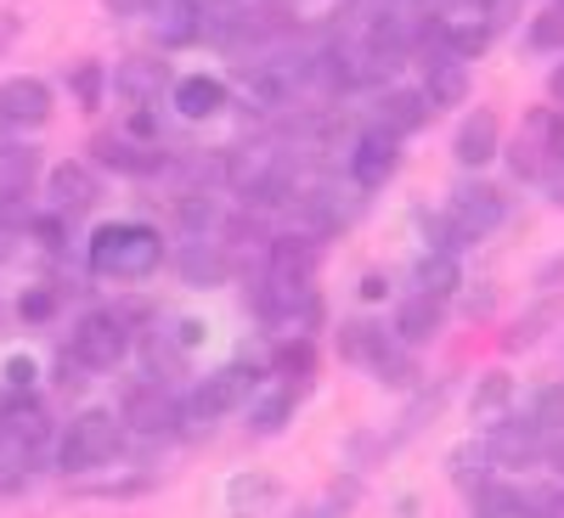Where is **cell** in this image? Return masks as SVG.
<instances>
[{
  "mask_svg": "<svg viewBox=\"0 0 564 518\" xmlns=\"http://www.w3.org/2000/svg\"><path fill=\"white\" fill-rule=\"evenodd\" d=\"M90 271L97 276H113V282H141V276H153L159 260H164V238L153 225H141V220H113L102 225L97 238H90Z\"/></svg>",
  "mask_w": 564,
  "mask_h": 518,
  "instance_id": "1",
  "label": "cell"
},
{
  "mask_svg": "<svg viewBox=\"0 0 564 518\" xmlns=\"http://www.w3.org/2000/svg\"><path fill=\"white\" fill-rule=\"evenodd\" d=\"M254 378L260 372L254 366H220V372H209V378L181 400V429L186 434H198V429H209L215 417H226V411H238V406H249V395H254Z\"/></svg>",
  "mask_w": 564,
  "mask_h": 518,
  "instance_id": "2",
  "label": "cell"
},
{
  "mask_svg": "<svg viewBox=\"0 0 564 518\" xmlns=\"http://www.w3.org/2000/svg\"><path fill=\"white\" fill-rule=\"evenodd\" d=\"M119 440H124V422H119L113 411H102V406H90V411L68 417V429H63V440H57V462L68 467V474H85V467L113 462Z\"/></svg>",
  "mask_w": 564,
  "mask_h": 518,
  "instance_id": "3",
  "label": "cell"
},
{
  "mask_svg": "<svg viewBox=\"0 0 564 518\" xmlns=\"http://www.w3.org/2000/svg\"><path fill=\"white\" fill-rule=\"evenodd\" d=\"M68 355L79 372H113L124 355H130V327L119 310H90L74 321L68 333Z\"/></svg>",
  "mask_w": 564,
  "mask_h": 518,
  "instance_id": "4",
  "label": "cell"
},
{
  "mask_svg": "<svg viewBox=\"0 0 564 518\" xmlns=\"http://www.w3.org/2000/svg\"><path fill=\"white\" fill-rule=\"evenodd\" d=\"M254 305H260V316L276 321L289 339H305L311 327L322 321V299H316L311 282H271V276H265V288H260Z\"/></svg>",
  "mask_w": 564,
  "mask_h": 518,
  "instance_id": "5",
  "label": "cell"
},
{
  "mask_svg": "<svg viewBox=\"0 0 564 518\" xmlns=\"http://www.w3.org/2000/svg\"><path fill=\"white\" fill-rule=\"evenodd\" d=\"M395 164H401V141L390 135V130H361L356 135V147H350V175H356V186L361 192H372V186H384L390 175H395Z\"/></svg>",
  "mask_w": 564,
  "mask_h": 518,
  "instance_id": "6",
  "label": "cell"
},
{
  "mask_svg": "<svg viewBox=\"0 0 564 518\" xmlns=\"http://www.w3.org/2000/svg\"><path fill=\"white\" fill-rule=\"evenodd\" d=\"M446 220L457 225L463 243H475V238H486V231L502 225V192H497V186H457Z\"/></svg>",
  "mask_w": 564,
  "mask_h": 518,
  "instance_id": "7",
  "label": "cell"
},
{
  "mask_svg": "<svg viewBox=\"0 0 564 518\" xmlns=\"http://www.w3.org/2000/svg\"><path fill=\"white\" fill-rule=\"evenodd\" d=\"M52 119V85L23 74V79H0V124H45Z\"/></svg>",
  "mask_w": 564,
  "mask_h": 518,
  "instance_id": "8",
  "label": "cell"
},
{
  "mask_svg": "<svg viewBox=\"0 0 564 518\" xmlns=\"http://www.w3.org/2000/svg\"><path fill=\"white\" fill-rule=\"evenodd\" d=\"M45 192H52L57 214H85L90 203L102 198V186H97V169H90V164L68 158V164H57L52 175H45Z\"/></svg>",
  "mask_w": 564,
  "mask_h": 518,
  "instance_id": "9",
  "label": "cell"
},
{
  "mask_svg": "<svg viewBox=\"0 0 564 518\" xmlns=\"http://www.w3.org/2000/svg\"><path fill=\"white\" fill-rule=\"evenodd\" d=\"M175 417H181V406L159 389V378L141 384V389H130V395H124V411H119V422H130L135 434H170Z\"/></svg>",
  "mask_w": 564,
  "mask_h": 518,
  "instance_id": "10",
  "label": "cell"
},
{
  "mask_svg": "<svg viewBox=\"0 0 564 518\" xmlns=\"http://www.w3.org/2000/svg\"><path fill=\"white\" fill-rule=\"evenodd\" d=\"M542 451V429L525 417H502V422H491V440H486V456L497 462V467H520V462H531Z\"/></svg>",
  "mask_w": 564,
  "mask_h": 518,
  "instance_id": "11",
  "label": "cell"
},
{
  "mask_svg": "<svg viewBox=\"0 0 564 518\" xmlns=\"http://www.w3.org/2000/svg\"><path fill=\"white\" fill-rule=\"evenodd\" d=\"M497 113H468L463 124H457V141H452V153H457V164H468V169H480V164H491L497 158Z\"/></svg>",
  "mask_w": 564,
  "mask_h": 518,
  "instance_id": "12",
  "label": "cell"
},
{
  "mask_svg": "<svg viewBox=\"0 0 564 518\" xmlns=\"http://www.w3.org/2000/svg\"><path fill=\"white\" fill-rule=\"evenodd\" d=\"M148 12H153V29H159L164 45H193L204 34V7L198 0H153Z\"/></svg>",
  "mask_w": 564,
  "mask_h": 518,
  "instance_id": "13",
  "label": "cell"
},
{
  "mask_svg": "<svg viewBox=\"0 0 564 518\" xmlns=\"http://www.w3.org/2000/svg\"><path fill=\"white\" fill-rule=\"evenodd\" d=\"M175 108H181V119H215V113H226V85L215 74H186V79H175Z\"/></svg>",
  "mask_w": 564,
  "mask_h": 518,
  "instance_id": "14",
  "label": "cell"
},
{
  "mask_svg": "<svg viewBox=\"0 0 564 518\" xmlns=\"http://www.w3.org/2000/svg\"><path fill=\"white\" fill-rule=\"evenodd\" d=\"M430 68V79H423V102L430 108H457L463 97H468V68H463V57H435V63H423Z\"/></svg>",
  "mask_w": 564,
  "mask_h": 518,
  "instance_id": "15",
  "label": "cell"
},
{
  "mask_svg": "<svg viewBox=\"0 0 564 518\" xmlns=\"http://www.w3.org/2000/svg\"><path fill=\"white\" fill-rule=\"evenodd\" d=\"M322 265V249L311 238H276L271 243V282H311Z\"/></svg>",
  "mask_w": 564,
  "mask_h": 518,
  "instance_id": "16",
  "label": "cell"
},
{
  "mask_svg": "<svg viewBox=\"0 0 564 518\" xmlns=\"http://www.w3.org/2000/svg\"><path fill=\"white\" fill-rule=\"evenodd\" d=\"M430 102H423V90H390V97H384V108H379V130H390L395 141L401 135H412V130H423V124H430Z\"/></svg>",
  "mask_w": 564,
  "mask_h": 518,
  "instance_id": "17",
  "label": "cell"
},
{
  "mask_svg": "<svg viewBox=\"0 0 564 518\" xmlns=\"http://www.w3.org/2000/svg\"><path fill=\"white\" fill-rule=\"evenodd\" d=\"M441 321H446V316H441V299H423V294H417V299H406V305L395 310V339H401V344H430V339L441 333Z\"/></svg>",
  "mask_w": 564,
  "mask_h": 518,
  "instance_id": "18",
  "label": "cell"
},
{
  "mask_svg": "<svg viewBox=\"0 0 564 518\" xmlns=\"http://www.w3.org/2000/svg\"><path fill=\"white\" fill-rule=\"evenodd\" d=\"M164 63H119L113 68V90L119 97H130L135 108H148V102H159V90H164Z\"/></svg>",
  "mask_w": 564,
  "mask_h": 518,
  "instance_id": "19",
  "label": "cell"
},
{
  "mask_svg": "<svg viewBox=\"0 0 564 518\" xmlns=\"http://www.w3.org/2000/svg\"><path fill=\"white\" fill-rule=\"evenodd\" d=\"M97 158L108 164V169H124V175H153V169H164V153L159 147H135V141H97Z\"/></svg>",
  "mask_w": 564,
  "mask_h": 518,
  "instance_id": "20",
  "label": "cell"
},
{
  "mask_svg": "<svg viewBox=\"0 0 564 518\" xmlns=\"http://www.w3.org/2000/svg\"><path fill=\"white\" fill-rule=\"evenodd\" d=\"M463 288V271H457V254H423L417 260V294L423 299H446V294H457Z\"/></svg>",
  "mask_w": 564,
  "mask_h": 518,
  "instance_id": "21",
  "label": "cell"
},
{
  "mask_svg": "<svg viewBox=\"0 0 564 518\" xmlns=\"http://www.w3.org/2000/svg\"><path fill=\"white\" fill-rule=\"evenodd\" d=\"M531 147L547 158V164H564V113L558 108H536L531 119H525V130H520Z\"/></svg>",
  "mask_w": 564,
  "mask_h": 518,
  "instance_id": "22",
  "label": "cell"
},
{
  "mask_svg": "<svg viewBox=\"0 0 564 518\" xmlns=\"http://www.w3.org/2000/svg\"><path fill=\"white\" fill-rule=\"evenodd\" d=\"M181 276L193 282V288H215V282H226V254L220 243H193L181 254Z\"/></svg>",
  "mask_w": 564,
  "mask_h": 518,
  "instance_id": "23",
  "label": "cell"
},
{
  "mask_svg": "<svg viewBox=\"0 0 564 518\" xmlns=\"http://www.w3.org/2000/svg\"><path fill=\"white\" fill-rule=\"evenodd\" d=\"M294 417V389H271V395H249V429L254 434H276Z\"/></svg>",
  "mask_w": 564,
  "mask_h": 518,
  "instance_id": "24",
  "label": "cell"
},
{
  "mask_svg": "<svg viewBox=\"0 0 564 518\" xmlns=\"http://www.w3.org/2000/svg\"><path fill=\"white\" fill-rule=\"evenodd\" d=\"M508 400H513V384L502 378V372H491V378H480L475 384V400H468V411H475V422H502V411H508Z\"/></svg>",
  "mask_w": 564,
  "mask_h": 518,
  "instance_id": "25",
  "label": "cell"
},
{
  "mask_svg": "<svg viewBox=\"0 0 564 518\" xmlns=\"http://www.w3.org/2000/svg\"><path fill=\"white\" fill-rule=\"evenodd\" d=\"M384 344H390V339L379 333V327H367V321L339 327V355H345V361H379Z\"/></svg>",
  "mask_w": 564,
  "mask_h": 518,
  "instance_id": "26",
  "label": "cell"
},
{
  "mask_svg": "<svg viewBox=\"0 0 564 518\" xmlns=\"http://www.w3.org/2000/svg\"><path fill=\"white\" fill-rule=\"evenodd\" d=\"M475 513L480 518H525V496L520 491H513V485H480L475 491Z\"/></svg>",
  "mask_w": 564,
  "mask_h": 518,
  "instance_id": "27",
  "label": "cell"
},
{
  "mask_svg": "<svg viewBox=\"0 0 564 518\" xmlns=\"http://www.w3.org/2000/svg\"><path fill=\"white\" fill-rule=\"evenodd\" d=\"M231 513H238V518H260L271 502H276V485L271 480H231Z\"/></svg>",
  "mask_w": 564,
  "mask_h": 518,
  "instance_id": "28",
  "label": "cell"
},
{
  "mask_svg": "<svg viewBox=\"0 0 564 518\" xmlns=\"http://www.w3.org/2000/svg\"><path fill=\"white\" fill-rule=\"evenodd\" d=\"M531 422H536L542 434H564V384L536 389V400H531Z\"/></svg>",
  "mask_w": 564,
  "mask_h": 518,
  "instance_id": "29",
  "label": "cell"
},
{
  "mask_svg": "<svg viewBox=\"0 0 564 518\" xmlns=\"http://www.w3.org/2000/svg\"><path fill=\"white\" fill-rule=\"evenodd\" d=\"M34 175V153L29 147H12L7 158H0V192H23Z\"/></svg>",
  "mask_w": 564,
  "mask_h": 518,
  "instance_id": "30",
  "label": "cell"
},
{
  "mask_svg": "<svg viewBox=\"0 0 564 518\" xmlns=\"http://www.w3.org/2000/svg\"><path fill=\"white\" fill-rule=\"evenodd\" d=\"M372 372H379L384 384H412V378H417V366H412V355H401L395 344H384V355L372 361Z\"/></svg>",
  "mask_w": 564,
  "mask_h": 518,
  "instance_id": "31",
  "label": "cell"
},
{
  "mask_svg": "<svg viewBox=\"0 0 564 518\" xmlns=\"http://www.w3.org/2000/svg\"><path fill=\"white\" fill-rule=\"evenodd\" d=\"M531 45H536V52H558V45H564V7H553V12H542L531 23Z\"/></svg>",
  "mask_w": 564,
  "mask_h": 518,
  "instance_id": "32",
  "label": "cell"
},
{
  "mask_svg": "<svg viewBox=\"0 0 564 518\" xmlns=\"http://www.w3.org/2000/svg\"><path fill=\"white\" fill-rule=\"evenodd\" d=\"M102 68L97 63H79L74 68V97H79V108H102Z\"/></svg>",
  "mask_w": 564,
  "mask_h": 518,
  "instance_id": "33",
  "label": "cell"
},
{
  "mask_svg": "<svg viewBox=\"0 0 564 518\" xmlns=\"http://www.w3.org/2000/svg\"><path fill=\"white\" fill-rule=\"evenodd\" d=\"M276 372H289V378L300 372V378H311V339H289V344H282L276 350Z\"/></svg>",
  "mask_w": 564,
  "mask_h": 518,
  "instance_id": "34",
  "label": "cell"
},
{
  "mask_svg": "<svg viewBox=\"0 0 564 518\" xmlns=\"http://www.w3.org/2000/svg\"><path fill=\"white\" fill-rule=\"evenodd\" d=\"M0 225H7V231H29V225H34L23 192H0Z\"/></svg>",
  "mask_w": 564,
  "mask_h": 518,
  "instance_id": "35",
  "label": "cell"
},
{
  "mask_svg": "<svg viewBox=\"0 0 564 518\" xmlns=\"http://www.w3.org/2000/svg\"><path fill=\"white\" fill-rule=\"evenodd\" d=\"M29 231H34V238H40L45 249H63V214H40Z\"/></svg>",
  "mask_w": 564,
  "mask_h": 518,
  "instance_id": "36",
  "label": "cell"
},
{
  "mask_svg": "<svg viewBox=\"0 0 564 518\" xmlns=\"http://www.w3.org/2000/svg\"><path fill=\"white\" fill-rule=\"evenodd\" d=\"M7 384H12V389H29V384H34V361H29V355H12V361H7Z\"/></svg>",
  "mask_w": 564,
  "mask_h": 518,
  "instance_id": "37",
  "label": "cell"
},
{
  "mask_svg": "<svg viewBox=\"0 0 564 518\" xmlns=\"http://www.w3.org/2000/svg\"><path fill=\"white\" fill-rule=\"evenodd\" d=\"M52 310H57V299H52V294H23V316H29V321H45Z\"/></svg>",
  "mask_w": 564,
  "mask_h": 518,
  "instance_id": "38",
  "label": "cell"
},
{
  "mask_svg": "<svg viewBox=\"0 0 564 518\" xmlns=\"http://www.w3.org/2000/svg\"><path fill=\"white\" fill-rule=\"evenodd\" d=\"M130 135H135V141H153V135H159V119H153L148 108H135V113H130Z\"/></svg>",
  "mask_w": 564,
  "mask_h": 518,
  "instance_id": "39",
  "label": "cell"
},
{
  "mask_svg": "<svg viewBox=\"0 0 564 518\" xmlns=\"http://www.w3.org/2000/svg\"><path fill=\"white\" fill-rule=\"evenodd\" d=\"M102 7H108L113 18H141V12L153 7V0H102Z\"/></svg>",
  "mask_w": 564,
  "mask_h": 518,
  "instance_id": "40",
  "label": "cell"
},
{
  "mask_svg": "<svg viewBox=\"0 0 564 518\" xmlns=\"http://www.w3.org/2000/svg\"><path fill=\"white\" fill-rule=\"evenodd\" d=\"M294 518H345V507H339V502H316V507H305V513H294Z\"/></svg>",
  "mask_w": 564,
  "mask_h": 518,
  "instance_id": "41",
  "label": "cell"
},
{
  "mask_svg": "<svg viewBox=\"0 0 564 518\" xmlns=\"http://www.w3.org/2000/svg\"><path fill=\"white\" fill-rule=\"evenodd\" d=\"M18 29H23V23H18L12 12H0V52H7V45L18 40Z\"/></svg>",
  "mask_w": 564,
  "mask_h": 518,
  "instance_id": "42",
  "label": "cell"
},
{
  "mask_svg": "<svg viewBox=\"0 0 564 518\" xmlns=\"http://www.w3.org/2000/svg\"><path fill=\"white\" fill-rule=\"evenodd\" d=\"M384 294H390L384 276H367V282H361V299H384Z\"/></svg>",
  "mask_w": 564,
  "mask_h": 518,
  "instance_id": "43",
  "label": "cell"
},
{
  "mask_svg": "<svg viewBox=\"0 0 564 518\" xmlns=\"http://www.w3.org/2000/svg\"><path fill=\"white\" fill-rule=\"evenodd\" d=\"M547 186H553V203H564V164L547 169Z\"/></svg>",
  "mask_w": 564,
  "mask_h": 518,
  "instance_id": "44",
  "label": "cell"
},
{
  "mask_svg": "<svg viewBox=\"0 0 564 518\" xmlns=\"http://www.w3.org/2000/svg\"><path fill=\"white\" fill-rule=\"evenodd\" d=\"M547 462H553V474H564V440H558V445L547 451Z\"/></svg>",
  "mask_w": 564,
  "mask_h": 518,
  "instance_id": "45",
  "label": "cell"
},
{
  "mask_svg": "<svg viewBox=\"0 0 564 518\" xmlns=\"http://www.w3.org/2000/svg\"><path fill=\"white\" fill-rule=\"evenodd\" d=\"M547 85H553V97H564V68H553V79H547Z\"/></svg>",
  "mask_w": 564,
  "mask_h": 518,
  "instance_id": "46",
  "label": "cell"
}]
</instances>
